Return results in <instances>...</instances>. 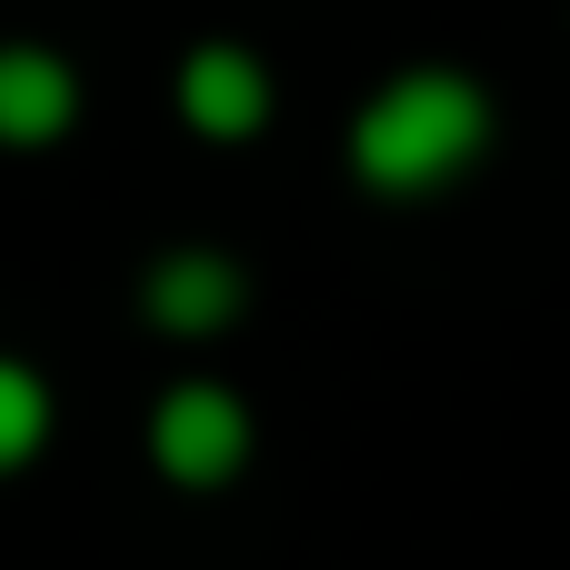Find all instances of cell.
<instances>
[{"instance_id":"cell-1","label":"cell","mask_w":570,"mask_h":570,"mask_svg":"<svg viewBox=\"0 0 570 570\" xmlns=\"http://www.w3.org/2000/svg\"><path fill=\"white\" fill-rule=\"evenodd\" d=\"M471 160H491V90L451 60H421V70L381 80L351 120V170L381 200H431Z\"/></svg>"},{"instance_id":"cell-4","label":"cell","mask_w":570,"mask_h":570,"mask_svg":"<svg viewBox=\"0 0 570 570\" xmlns=\"http://www.w3.org/2000/svg\"><path fill=\"white\" fill-rule=\"evenodd\" d=\"M170 100H180V120L200 130V140H261L271 130V70H261V50H240V40H200L190 60H180V80H170Z\"/></svg>"},{"instance_id":"cell-2","label":"cell","mask_w":570,"mask_h":570,"mask_svg":"<svg viewBox=\"0 0 570 570\" xmlns=\"http://www.w3.org/2000/svg\"><path fill=\"white\" fill-rule=\"evenodd\" d=\"M150 461H160V481H180V491L240 481V471H250V401L220 391V381L160 391V411H150Z\"/></svg>"},{"instance_id":"cell-3","label":"cell","mask_w":570,"mask_h":570,"mask_svg":"<svg viewBox=\"0 0 570 570\" xmlns=\"http://www.w3.org/2000/svg\"><path fill=\"white\" fill-rule=\"evenodd\" d=\"M240 301H250L240 261H230V250H200V240H180V250H160V261L140 271V321L170 331V341H210V331H230Z\"/></svg>"},{"instance_id":"cell-6","label":"cell","mask_w":570,"mask_h":570,"mask_svg":"<svg viewBox=\"0 0 570 570\" xmlns=\"http://www.w3.org/2000/svg\"><path fill=\"white\" fill-rule=\"evenodd\" d=\"M40 441H50V381H40L30 361H10V351H0V481H10V471H30V461H40Z\"/></svg>"},{"instance_id":"cell-5","label":"cell","mask_w":570,"mask_h":570,"mask_svg":"<svg viewBox=\"0 0 570 570\" xmlns=\"http://www.w3.org/2000/svg\"><path fill=\"white\" fill-rule=\"evenodd\" d=\"M80 120V70L40 40H0V150H50Z\"/></svg>"}]
</instances>
